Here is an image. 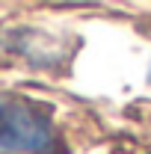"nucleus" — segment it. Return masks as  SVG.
Wrapping results in <instances>:
<instances>
[{
  "mask_svg": "<svg viewBox=\"0 0 151 154\" xmlns=\"http://www.w3.org/2000/svg\"><path fill=\"white\" fill-rule=\"evenodd\" d=\"M59 148V134L48 107L0 92V154H57Z\"/></svg>",
  "mask_w": 151,
  "mask_h": 154,
  "instance_id": "nucleus-1",
  "label": "nucleus"
},
{
  "mask_svg": "<svg viewBox=\"0 0 151 154\" xmlns=\"http://www.w3.org/2000/svg\"><path fill=\"white\" fill-rule=\"evenodd\" d=\"M148 80H151V71H148Z\"/></svg>",
  "mask_w": 151,
  "mask_h": 154,
  "instance_id": "nucleus-2",
  "label": "nucleus"
}]
</instances>
